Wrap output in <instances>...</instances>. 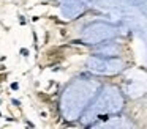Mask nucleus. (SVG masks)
<instances>
[{"label": "nucleus", "instance_id": "3", "mask_svg": "<svg viewBox=\"0 0 147 129\" xmlns=\"http://www.w3.org/2000/svg\"><path fill=\"white\" fill-rule=\"evenodd\" d=\"M87 66L95 74H117L123 69V61L117 58H100V57H90L87 60Z\"/></svg>", "mask_w": 147, "mask_h": 129}, {"label": "nucleus", "instance_id": "4", "mask_svg": "<svg viewBox=\"0 0 147 129\" xmlns=\"http://www.w3.org/2000/svg\"><path fill=\"white\" fill-rule=\"evenodd\" d=\"M114 35H115L114 27L103 24V22H95V24H90L89 27H86V30L82 33V41L87 44H96L105 39H109Z\"/></svg>", "mask_w": 147, "mask_h": 129}, {"label": "nucleus", "instance_id": "2", "mask_svg": "<svg viewBox=\"0 0 147 129\" xmlns=\"http://www.w3.org/2000/svg\"><path fill=\"white\" fill-rule=\"evenodd\" d=\"M122 109H123V98H122L120 90L108 85L98 90L89 107L81 115V120L86 126H90L93 120H98V116L114 115V113H119Z\"/></svg>", "mask_w": 147, "mask_h": 129}, {"label": "nucleus", "instance_id": "5", "mask_svg": "<svg viewBox=\"0 0 147 129\" xmlns=\"http://www.w3.org/2000/svg\"><path fill=\"white\" fill-rule=\"evenodd\" d=\"M81 11H82V5L78 3V2H70V3H65V5L62 6V13H63L67 17H74V16H78Z\"/></svg>", "mask_w": 147, "mask_h": 129}, {"label": "nucleus", "instance_id": "1", "mask_svg": "<svg viewBox=\"0 0 147 129\" xmlns=\"http://www.w3.org/2000/svg\"><path fill=\"white\" fill-rule=\"evenodd\" d=\"M100 90V84L93 79H74L63 88L60 96V113L67 121L79 120L84 110Z\"/></svg>", "mask_w": 147, "mask_h": 129}]
</instances>
